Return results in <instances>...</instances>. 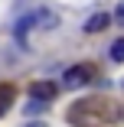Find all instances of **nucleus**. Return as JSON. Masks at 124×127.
Masks as SVG:
<instances>
[{
	"label": "nucleus",
	"instance_id": "obj_1",
	"mask_svg": "<svg viewBox=\"0 0 124 127\" xmlns=\"http://www.w3.org/2000/svg\"><path fill=\"white\" fill-rule=\"evenodd\" d=\"M118 117H124V108L114 104L111 98H85L69 111V121L75 127H105L114 124Z\"/></svg>",
	"mask_w": 124,
	"mask_h": 127
},
{
	"label": "nucleus",
	"instance_id": "obj_2",
	"mask_svg": "<svg viewBox=\"0 0 124 127\" xmlns=\"http://www.w3.org/2000/svg\"><path fill=\"white\" fill-rule=\"evenodd\" d=\"M95 78V65L91 62H79V65H72L65 75H62V85L65 88H82V85H88Z\"/></svg>",
	"mask_w": 124,
	"mask_h": 127
},
{
	"label": "nucleus",
	"instance_id": "obj_3",
	"mask_svg": "<svg viewBox=\"0 0 124 127\" xmlns=\"http://www.w3.org/2000/svg\"><path fill=\"white\" fill-rule=\"evenodd\" d=\"M30 95H33V101H52L59 95V85L56 82H33L30 85Z\"/></svg>",
	"mask_w": 124,
	"mask_h": 127
},
{
	"label": "nucleus",
	"instance_id": "obj_4",
	"mask_svg": "<svg viewBox=\"0 0 124 127\" xmlns=\"http://www.w3.org/2000/svg\"><path fill=\"white\" fill-rule=\"evenodd\" d=\"M108 23H111L108 13H95L91 20H85V33H101V30H108Z\"/></svg>",
	"mask_w": 124,
	"mask_h": 127
},
{
	"label": "nucleus",
	"instance_id": "obj_5",
	"mask_svg": "<svg viewBox=\"0 0 124 127\" xmlns=\"http://www.w3.org/2000/svg\"><path fill=\"white\" fill-rule=\"evenodd\" d=\"M13 104V85H0V117H3Z\"/></svg>",
	"mask_w": 124,
	"mask_h": 127
},
{
	"label": "nucleus",
	"instance_id": "obj_6",
	"mask_svg": "<svg viewBox=\"0 0 124 127\" xmlns=\"http://www.w3.org/2000/svg\"><path fill=\"white\" fill-rule=\"evenodd\" d=\"M111 59H114V62H124V39H114V46H111Z\"/></svg>",
	"mask_w": 124,
	"mask_h": 127
},
{
	"label": "nucleus",
	"instance_id": "obj_7",
	"mask_svg": "<svg viewBox=\"0 0 124 127\" xmlns=\"http://www.w3.org/2000/svg\"><path fill=\"white\" fill-rule=\"evenodd\" d=\"M114 20L124 26V3H118V7H114Z\"/></svg>",
	"mask_w": 124,
	"mask_h": 127
},
{
	"label": "nucleus",
	"instance_id": "obj_8",
	"mask_svg": "<svg viewBox=\"0 0 124 127\" xmlns=\"http://www.w3.org/2000/svg\"><path fill=\"white\" fill-rule=\"evenodd\" d=\"M26 127H46V124H42V121H30Z\"/></svg>",
	"mask_w": 124,
	"mask_h": 127
}]
</instances>
